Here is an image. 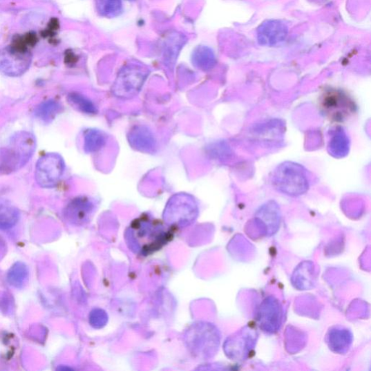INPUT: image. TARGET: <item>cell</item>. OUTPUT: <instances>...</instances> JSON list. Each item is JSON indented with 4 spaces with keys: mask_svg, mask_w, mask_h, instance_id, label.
I'll return each mask as SVG.
<instances>
[{
    "mask_svg": "<svg viewBox=\"0 0 371 371\" xmlns=\"http://www.w3.org/2000/svg\"><path fill=\"white\" fill-rule=\"evenodd\" d=\"M349 139L343 128L335 129L330 142V153L336 158L344 157L349 152Z\"/></svg>",
    "mask_w": 371,
    "mask_h": 371,
    "instance_id": "obj_12",
    "label": "cell"
},
{
    "mask_svg": "<svg viewBox=\"0 0 371 371\" xmlns=\"http://www.w3.org/2000/svg\"><path fill=\"white\" fill-rule=\"evenodd\" d=\"M65 171L63 158L56 153H48L40 158L37 163L35 179L42 188H53L57 185Z\"/></svg>",
    "mask_w": 371,
    "mask_h": 371,
    "instance_id": "obj_6",
    "label": "cell"
},
{
    "mask_svg": "<svg viewBox=\"0 0 371 371\" xmlns=\"http://www.w3.org/2000/svg\"><path fill=\"white\" fill-rule=\"evenodd\" d=\"M274 188L289 196H300L310 187L307 170L298 163L285 162L274 171L272 176Z\"/></svg>",
    "mask_w": 371,
    "mask_h": 371,
    "instance_id": "obj_3",
    "label": "cell"
},
{
    "mask_svg": "<svg viewBox=\"0 0 371 371\" xmlns=\"http://www.w3.org/2000/svg\"><path fill=\"white\" fill-rule=\"evenodd\" d=\"M184 37L173 34L169 36L166 41L165 55L170 64L175 62L178 54L184 46L185 43Z\"/></svg>",
    "mask_w": 371,
    "mask_h": 371,
    "instance_id": "obj_17",
    "label": "cell"
},
{
    "mask_svg": "<svg viewBox=\"0 0 371 371\" xmlns=\"http://www.w3.org/2000/svg\"><path fill=\"white\" fill-rule=\"evenodd\" d=\"M129 142L133 149L143 153H153L156 142L153 133L145 126H136L129 135Z\"/></svg>",
    "mask_w": 371,
    "mask_h": 371,
    "instance_id": "obj_11",
    "label": "cell"
},
{
    "mask_svg": "<svg viewBox=\"0 0 371 371\" xmlns=\"http://www.w3.org/2000/svg\"><path fill=\"white\" fill-rule=\"evenodd\" d=\"M106 143V136L99 130H88L84 136V150L86 153H96Z\"/></svg>",
    "mask_w": 371,
    "mask_h": 371,
    "instance_id": "obj_14",
    "label": "cell"
},
{
    "mask_svg": "<svg viewBox=\"0 0 371 371\" xmlns=\"http://www.w3.org/2000/svg\"><path fill=\"white\" fill-rule=\"evenodd\" d=\"M323 113L336 122H343L355 113V104L348 94L331 90L325 93L321 99Z\"/></svg>",
    "mask_w": 371,
    "mask_h": 371,
    "instance_id": "obj_4",
    "label": "cell"
},
{
    "mask_svg": "<svg viewBox=\"0 0 371 371\" xmlns=\"http://www.w3.org/2000/svg\"><path fill=\"white\" fill-rule=\"evenodd\" d=\"M35 147L36 141L30 133H17L8 147L0 149V175L12 173L23 167L33 155Z\"/></svg>",
    "mask_w": 371,
    "mask_h": 371,
    "instance_id": "obj_2",
    "label": "cell"
},
{
    "mask_svg": "<svg viewBox=\"0 0 371 371\" xmlns=\"http://www.w3.org/2000/svg\"><path fill=\"white\" fill-rule=\"evenodd\" d=\"M31 63L30 52L23 48L9 47L0 51V72L8 77L23 75Z\"/></svg>",
    "mask_w": 371,
    "mask_h": 371,
    "instance_id": "obj_7",
    "label": "cell"
},
{
    "mask_svg": "<svg viewBox=\"0 0 371 371\" xmlns=\"http://www.w3.org/2000/svg\"><path fill=\"white\" fill-rule=\"evenodd\" d=\"M68 101L73 107L86 114H95L97 113L94 103L79 93H70L68 95Z\"/></svg>",
    "mask_w": 371,
    "mask_h": 371,
    "instance_id": "obj_19",
    "label": "cell"
},
{
    "mask_svg": "<svg viewBox=\"0 0 371 371\" xmlns=\"http://www.w3.org/2000/svg\"><path fill=\"white\" fill-rule=\"evenodd\" d=\"M129 1H131V0H129Z\"/></svg>",
    "mask_w": 371,
    "mask_h": 371,
    "instance_id": "obj_20",
    "label": "cell"
},
{
    "mask_svg": "<svg viewBox=\"0 0 371 371\" xmlns=\"http://www.w3.org/2000/svg\"><path fill=\"white\" fill-rule=\"evenodd\" d=\"M61 106L55 100L44 102L35 109V115L41 121L49 123L60 113Z\"/></svg>",
    "mask_w": 371,
    "mask_h": 371,
    "instance_id": "obj_16",
    "label": "cell"
},
{
    "mask_svg": "<svg viewBox=\"0 0 371 371\" xmlns=\"http://www.w3.org/2000/svg\"><path fill=\"white\" fill-rule=\"evenodd\" d=\"M289 34L287 25L280 20H268L260 25L257 39L262 46L274 47L284 42Z\"/></svg>",
    "mask_w": 371,
    "mask_h": 371,
    "instance_id": "obj_8",
    "label": "cell"
},
{
    "mask_svg": "<svg viewBox=\"0 0 371 371\" xmlns=\"http://www.w3.org/2000/svg\"><path fill=\"white\" fill-rule=\"evenodd\" d=\"M19 213L17 209L12 205L0 202V227L8 228L17 222Z\"/></svg>",
    "mask_w": 371,
    "mask_h": 371,
    "instance_id": "obj_18",
    "label": "cell"
},
{
    "mask_svg": "<svg viewBox=\"0 0 371 371\" xmlns=\"http://www.w3.org/2000/svg\"><path fill=\"white\" fill-rule=\"evenodd\" d=\"M95 211V204L86 198L72 200L65 211L66 218L73 225H82L91 219Z\"/></svg>",
    "mask_w": 371,
    "mask_h": 371,
    "instance_id": "obj_9",
    "label": "cell"
},
{
    "mask_svg": "<svg viewBox=\"0 0 371 371\" xmlns=\"http://www.w3.org/2000/svg\"><path fill=\"white\" fill-rule=\"evenodd\" d=\"M167 213L177 216L178 219L189 220L197 213V204L191 196L178 194L170 200Z\"/></svg>",
    "mask_w": 371,
    "mask_h": 371,
    "instance_id": "obj_10",
    "label": "cell"
},
{
    "mask_svg": "<svg viewBox=\"0 0 371 371\" xmlns=\"http://www.w3.org/2000/svg\"><path fill=\"white\" fill-rule=\"evenodd\" d=\"M192 63L199 69L209 70L215 66L216 59L210 48L199 46L192 54Z\"/></svg>",
    "mask_w": 371,
    "mask_h": 371,
    "instance_id": "obj_13",
    "label": "cell"
},
{
    "mask_svg": "<svg viewBox=\"0 0 371 371\" xmlns=\"http://www.w3.org/2000/svg\"><path fill=\"white\" fill-rule=\"evenodd\" d=\"M169 227L150 216L133 220L125 234L129 249L135 254L148 256L164 247L173 238Z\"/></svg>",
    "mask_w": 371,
    "mask_h": 371,
    "instance_id": "obj_1",
    "label": "cell"
},
{
    "mask_svg": "<svg viewBox=\"0 0 371 371\" xmlns=\"http://www.w3.org/2000/svg\"><path fill=\"white\" fill-rule=\"evenodd\" d=\"M147 70L140 66L131 65L124 68L113 85V94L120 98H131L137 95L146 78Z\"/></svg>",
    "mask_w": 371,
    "mask_h": 371,
    "instance_id": "obj_5",
    "label": "cell"
},
{
    "mask_svg": "<svg viewBox=\"0 0 371 371\" xmlns=\"http://www.w3.org/2000/svg\"><path fill=\"white\" fill-rule=\"evenodd\" d=\"M97 10L101 17L115 18L123 11L122 0H97Z\"/></svg>",
    "mask_w": 371,
    "mask_h": 371,
    "instance_id": "obj_15",
    "label": "cell"
}]
</instances>
